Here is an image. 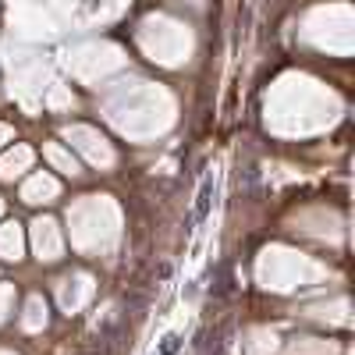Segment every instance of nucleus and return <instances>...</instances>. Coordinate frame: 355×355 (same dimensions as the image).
<instances>
[{
	"instance_id": "nucleus-1",
	"label": "nucleus",
	"mask_w": 355,
	"mask_h": 355,
	"mask_svg": "<svg viewBox=\"0 0 355 355\" xmlns=\"http://www.w3.org/2000/svg\"><path fill=\"white\" fill-rule=\"evenodd\" d=\"M210 203H213V181L206 178V181L199 185V195H195V224H203V220H206Z\"/></svg>"
},
{
	"instance_id": "nucleus-2",
	"label": "nucleus",
	"mask_w": 355,
	"mask_h": 355,
	"mask_svg": "<svg viewBox=\"0 0 355 355\" xmlns=\"http://www.w3.org/2000/svg\"><path fill=\"white\" fill-rule=\"evenodd\" d=\"M178 352V338L171 334V338H164V355H174Z\"/></svg>"
}]
</instances>
